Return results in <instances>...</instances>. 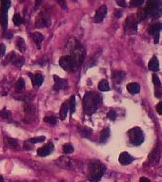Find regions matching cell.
Returning <instances> with one entry per match:
<instances>
[{"label":"cell","instance_id":"6da1fadb","mask_svg":"<svg viewBox=\"0 0 162 182\" xmlns=\"http://www.w3.org/2000/svg\"><path fill=\"white\" fill-rule=\"evenodd\" d=\"M101 102V97L98 94L87 92L83 98V109L86 115H92L97 109V105Z\"/></svg>","mask_w":162,"mask_h":182},{"label":"cell","instance_id":"7a4b0ae2","mask_svg":"<svg viewBox=\"0 0 162 182\" xmlns=\"http://www.w3.org/2000/svg\"><path fill=\"white\" fill-rule=\"evenodd\" d=\"M139 19L144 20L146 18H157L162 14V3L159 1H149L147 6L142 12H138Z\"/></svg>","mask_w":162,"mask_h":182},{"label":"cell","instance_id":"3957f363","mask_svg":"<svg viewBox=\"0 0 162 182\" xmlns=\"http://www.w3.org/2000/svg\"><path fill=\"white\" fill-rule=\"evenodd\" d=\"M104 173H105V166L102 163L98 161L92 162L89 168L88 178L91 182H98L102 178Z\"/></svg>","mask_w":162,"mask_h":182},{"label":"cell","instance_id":"277c9868","mask_svg":"<svg viewBox=\"0 0 162 182\" xmlns=\"http://www.w3.org/2000/svg\"><path fill=\"white\" fill-rule=\"evenodd\" d=\"M12 2L10 0H2L0 3V26L6 31L8 27V15L7 13L11 7Z\"/></svg>","mask_w":162,"mask_h":182},{"label":"cell","instance_id":"5b68a950","mask_svg":"<svg viewBox=\"0 0 162 182\" xmlns=\"http://www.w3.org/2000/svg\"><path fill=\"white\" fill-rule=\"evenodd\" d=\"M128 135L130 142L135 146H139L144 141V134L139 127H134L131 130H129Z\"/></svg>","mask_w":162,"mask_h":182},{"label":"cell","instance_id":"8992f818","mask_svg":"<svg viewBox=\"0 0 162 182\" xmlns=\"http://www.w3.org/2000/svg\"><path fill=\"white\" fill-rule=\"evenodd\" d=\"M137 20L135 15L129 16L125 21V30L128 34H135L137 31Z\"/></svg>","mask_w":162,"mask_h":182},{"label":"cell","instance_id":"52a82bcc","mask_svg":"<svg viewBox=\"0 0 162 182\" xmlns=\"http://www.w3.org/2000/svg\"><path fill=\"white\" fill-rule=\"evenodd\" d=\"M51 17L46 13H40L39 15L36 19V27L37 29H42V28H47L51 26Z\"/></svg>","mask_w":162,"mask_h":182},{"label":"cell","instance_id":"ba28073f","mask_svg":"<svg viewBox=\"0 0 162 182\" xmlns=\"http://www.w3.org/2000/svg\"><path fill=\"white\" fill-rule=\"evenodd\" d=\"M59 65L65 70V71H74L73 70V63L70 55L62 56L59 59Z\"/></svg>","mask_w":162,"mask_h":182},{"label":"cell","instance_id":"9c48e42d","mask_svg":"<svg viewBox=\"0 0 162 182\" xmlns=\"http://www.w3.org/2000/svg\"><path fill=\"white\" fill-rule=\"evenodd\" d=\"M161 29H162V24L161 23L154 24V25H153L149 28V33L154 36V44H157L159 42V34H160Z\"/></svg>","mask_w":162,"mask_h":182},{"label":"cell","instance_id":"30bf717a","mask_svg":"<svg viewBox=\"0 0 162 182\" xmlns=\"http://www.w3.org/2000/svg\"><path fill=\"white\" fill-rule=\"evenodd\" d=\"M54 150V145L50 142L46 145H44V146L40 147L38 150H37V155L39 157H47L49 155H51Z\"/></svg>","mask_w":162,"mask_h":182},{"label":"cell","instance_id":"8fae6325","mask_svg":"<svg viewBox=\"0 0 162 182\" xmlns=\"http://www.w3.org/2000/svg\"><path fill=\"white\" fill-rule=\"evenodd\" d=\"M54 80V86H53V90L54 91H59L61 89H65L68 87V82L65 79H61L58 76L54 75L53 76Z\"/></svg>","mask_w":162,"mask_h":182},{"label":"cell","instance_id":"7c38bea8","mask_svg":"<svg viewBox=\"0 0 162 182\" xmlns=\"http://www.w3.org/2000/svg\"><path fill=\"white\" fill-rule=\"evenodd\" d=\"M106 14H107V7L105 5H103L96 11L95 15H94V22L95 23H100L101 21H103Z\"/></svg>","mask_w":162,"mask_h":182},{"label":"cell","instance_id":"4fadbf2b","mask_svg":"<svg viewBox=\"0 0 162 182\" xmlns=\"http://www.w3.org/2000/svg\"><path fill=\"white\" fill-rule=\"evenodd\" d=\"M118 160H119V163L122 165H129L135 160V159L130 154H128L127 152H123L119 155Z\"/></svg>","mask_w":162,"mask_h":182},{"label":"cell","instance_id":"5bb4252c","mask_svg":"<svg viewBox=\"0 0 162 182\" xmlns=\"http://www.w3.org/2000/svg\"><path fill=\"white\" fill-rule=\"evenodd\" d=\"M30 77L31 79L32 85H34L35 87H40L42 86L43 81H44V77L41 73H36L34 75L30 74Z\"/></svg>","mask_w":162,"mask_h":182},{"label":"cell","instance_id":"9a60e30c","mask_svg":"<svg viewBox=\"0 0 162 182\" xmlns=\"http://www.w3.org/2000/svg\"><path fill=\"white\" fill-rule=\"evenodd\" d=\"M160 154H161V152H160V147L159 146H156L153 151H152V153L150 154V156H149V161H151V162H158V160H159V158H160Z\"/></svg>","mask_w":162,"mask_h":182},{"label":"cell","instance_id":"2e32d148","mask_svg":"<svg viewBox=\"0 0 162 182\" xmlns=\"http://www.w3.org/2000/svg\"><path fill=\"white\" fill-rule=\"evenodd\" d=\"M148 67L152 71H158L159 70V63H158V60H157L156 56H153L152 57V59L149 62Z\"/></svg>","mask_w":162,"mask_h":182},{"label":"cell","instance_id":"e0dca14e","mask_svg":"<svg viewBox=\"0 0 162 182\" xmlns=\"http://www.w3.org/2000/svg\"><path fill=\"white\" fill-rule=\"evenodd\" d=\"M31 37L34 40V42L36 44V46L38 48H40V45L42 43V41L44 40V36L40 33V32H34L31 34Z\"/></svg>","mask_w":162,"mask_h":182},{"label":"cell","instance_id":"ac0fdd59","mask_svg":"<svg viewBox=\"0 0 162 182\" xmlns=\"http://www.w3.org/2000/svg\"><path fill=\"white\" fill-rule=\"evenodd\" d=\"M77 131L83 138H90L92 134V129L86 126H78Z\"/></svg>","mask_w":162,"mask_h":182},{"label":"cell","instance_id":"d6986e66","mask_svg":"<svg viewBox=\"0 0 162 182\" xmlns=\"http://www.w3.org/2000/svg\"><path fill=\"white\" fill-rule=\"evenodd\" d=\"M4 140H5L6 145L9 148H11V149H17L18 148V141L16 139L9 138V137H5Z\"/></svg>","mask_w":162,"mask_h":182},{"label":"cell","instance_id":"ffe728a7","mask_svg":"<svg viewBox=\"0 0 162 182\" xmlns=\"http://www.w3.org/2000/svg\"><path fill=\"white\" fill-rule=\"evenodd\" d=\"M127 89L131 94H137L140 91V86L137 83H131L127 86Z\"/></svg>","mask_w":162,"mask_h":182},{"label":"cell","instance_id":"44dd1931","mask_svg":"<svg viewBox=\"0 0 162 182\" xmlns=\"http://www.w3.org/2000/svg\"><path fill=\"white\" fill-rule=\"evenodd\" d=\"M15 45L16 48L18 49V50L22 53H24L26 51V43L24 41V39L22 37H17L16 41H15Z\"/></svg>","mask_w":162,"mask_h":182},{"label":"cell","instance_id":"7402d4cb","mask_svg":"<svg viewBox=\"0 0 162 182\" xmlns=\"http://www.w3.org/2000/svg\"><path fill=\"white\" fill-rule=\"evenodd\" d=\"M68 110H69V107H68V103L67 102H64L60 108V112H59V117H60V120L64 121L67 117V114H68Z\"/></svg>","mask_w":162,"mask_h":182},{"label":"cell","instance_id":"603a6c76","mask_svg":"<svg viewBox=\"0 0 162 182\" xmlns=\"http://www.w3.org/2000/svg\"><path fill=\"white\" fill-rule=\"evenodd\" d=\"M110 137V128H105L101 131L100 133V137H99V141L100 143H106V141L108 140Z\"/></svg>","mask_w":162,"mask_h":182},{"label":"cell","instance_id":"cb8c5ba5","mask_svg":"<svg viewBox=\"0 0 162 182\" xmlns=\"http://www.w3.org/2000/svg\"><path fill=\"white\" fill-rule=\"evenodd\" d=\"M97 87H98V89L102 92H106V91L110 90V86H109V83L107 80H101Z\"/></svg>","mask_w":162,"mask_h":182},{"label":"cell","instance_id":"d4e9b609","mask_svg":"<svg viewBox=\"0 0 162 182\" xmlns=\"http://www.w3.org/2000/svg\"><path fill=\"white\" fill-rule=\"evenodd\" d=\"M14 65L20 67L23 64H24V58L23 57H20V56H16L15 54H14L13 56V59H12V62Z\"/></svg>","mask_w":162,"mask_h":182},{"label":"cell","instance_id":"484cf974","mask_svg":"<svg viewBox=\"0 0 162 182\" xmlns=\"http://www.w3.org/2000/svg\"><path fill=\"white\" fill-rule=\"evenodd\" d=\"M125 79V73L123 71H117L114 74V81L115 83H120Z\"/></svg>","mask_w":162,"mask_h":182},{"label":"cell","instance_id":"4316f807","mask_svg":"<svg viewBox=\"0 0 162 182\" xmlns=\"http://www.w3.org/2000/svg\"><path fill=\"white\" fill-rule=\"evenodd\" d=\"M69 109H70V113H75V97L72 96L69 100V105H68Z\"/></svg>","mask_w":162,"mask_h":182},{"label":"cell","instance_id":"83f0119b","mask_svg":"<svg viewBox=\"0 0 162 182\" xmlns=\"http://www.w3.org/2000/svg\"><path fill=\"white\" fill-rule=\"evenodd\" d=\"M44 140H45V137L44 136H40V137H36V138H29L27 142L31 143V144H36V143H38V142H43Z\"/></svg>","mask_w":162,"mask_h":182},{"label":"cell","instance_id":"f1b7e54d","mask_svg":"<svg viewBox=\"0 0 162 182\" xmlns=\"http://www.w3.org/2000/svg\"><path fill=\"white\" fill-rule=\"evenodd\" d=\"M63 152L65 154H72L74 152V147L73 145L70 143H66L63 145Z\"/></svg>","mask_w":162,"mask_h":182},{"label":"cell","instance_id":"f546056e","mask_svg":"<svg viewBox=\"0 0 162 182\" xmlns=\"http://www.w3.org/2000/svg\"><path fill=\"white\" fill-rule=\"evenodd\" d=\"M0 117L2 119H6V120H9L12 118V113L10 111H8L6 108L2 109L1 111H0Z\"/></svg>","mask_w":162,"mask_h":182},{"label":"cell","instance_id":"4dcf8cb0","mask_svg":"<svg viewBox=\"0 0 162 182\" xmlns=\"http://www.w3.org/2000/svg\"><path fill=\"white\" fill-rule=\"evenodd\" d=\"M13 21H14V24L15 25V26H20L22 23H23V19H22V17L18 14V13H15L14 15V17H13Z\"/></svg>","mask_w":162,"mask_h":182},{"label":"cell","instance_id":"1f68e13d","mask_svg":"<svg viewBox=\"0 0 162 182\" xmlns=\"http://www.w3.org/2000/svg\"><path fill=\"white\" fill-rule=\"evenodd\" d=\"M44 122H47V123H49V124L54 125V124H56L57 120H56V118L53 117V116H47V117L44 118Z\"/></svg>","mask_w":162,"mask_h":182},{"label":"cell","instance_id":"d6a6232c","mask_svg":"<svg viewBox=\"0 0 162 182\" xmlns=\"http://www.w3.org/2000/svg\"><path fill=\"white\" fill-rule=\"evenodd\" d=\"M16 88H17L18 91H22L25 88V81H24V79H22V78L18 79V81L16 83Z\"/></svg>","mask_w":162,"mask_h":182},{"label":"cell","instance_id":"836d02e7","mask_svg":"<svg viewBox=\"0 0 162 182\" xmlns=\"http://www.w3.org/2000/svg\"><path fill=\"white\" fill-rule=\"evenodd\" d=\"M143 3H144L143 0H133V1L130 2V5L133 7H140L143 5Z\"/></svg>","mask_w":162,"mask_h":182},{"label":"cell","instance_id":"e575fe53","mask_svg":"<svg viewBox=\"0 0 162 182\" xmlns=\"http://www.w3.org/2000/svg\"><path fill=\"white\" fill-rule=\"evenodd\" d=\"M153 83H154V85L155 87H160V86H161L160 80H159V78L157 77V75H155V74L153 75Z\"/></svg>","mask_w":162,"mask_h":182},{"label":"cell","instance_id":"d590c367","mask_svg":"<svg viewBox=\"0 0 162 182\" xmlns=\"http://www.w3.org/2000/svg\"><path fill=\"white\" fill-rule=\"evenodd\" d=\"M116 117H117V115H116V112L115 110H110L107 114V118L112 120V121H115L116 119Z\"/></svg>","mask_w":162,"mask_h":182},{"label":"cell","instance_id":"8d00e7d4","mask_svg":"<svg viewBox=\"0 0 162 182\" xmlns=\"http://www.w3.org/2000/svg\"><path fill=\"white\" fill-rule=\"evenodd\" d=\"M6 52V47L4 44H0V58H3L5 56Z\"/></svg>","mask_w":162,"mask_h":182},{"label":"cell","instance_id":"74e56055","mask_svg":"<svg viewBox=\"0 0 162 182\" xmlns=\"http://www.w3.org/2000/svg\"><path fill=\"white\" fill-rule=\"evenodd\" d=\"M13 37V32L12 31H5L4 33V38L6 39H12Z\"/></svg>","mask_w":162,"mask_h":182},{"label":"cell","instance_id":"f35d334b","mask_svg":"<svg viewBox=\"0 0 162 182\" xmlns=\"http://www.w3.org/2000/svg\"><path fill=\"white\" fill-rule=\"evenodd\" d=\"M156 110H157L158 114L162 115V101H160V102L157 103V105H156Z\"/></svg>","mask_w":162,"mask_h":182},{"label":"cell","instance_id":"ab89813d","mask_svg":"<svg viewBox=\"0 0 162 182\" xmlns=\"http://www.w3.org/2000/svg\"><path fill=\"white\" fill-rule=\"evenodd\" d=\"M116 3L120 7H126L127 6V3L125 1H122V0H118V1H116Z\"/></svg>","mask_w":162,"mask_h":182},{"label":"cell","instance_id":"60d3db41","mask_svg":"<svg viewBox=\"0 0 162 182\" xmlns=\"http://www.w3.org/2000/svg\"><path fill=\"white\" fill-rule=\"evenodd\" d=\"M139 182H151V181L148 178H146V177H141L140 180H139Z\"/></svg>","mask_w":162,"mask_h":182},{"label":"cell","instance_id":"b9f144b4","mask_svg":"<svg viewBox=\"0 0 162 182\" xmlns=\"http://www.w3.org/2000/svg\"><path fill=\"white\" fill-rule=\"evenodd\" d=\"M115 17H116V18L121 17V12H118V11H117V12H115Z\"/></svg>","mask_w":162,"mask_h":182},{"label":"cell","instance_id":"7bdbcfd3","mask_svg":"<svg viewBox=\"0 0 162 182\" xmlns=\"http://www.w3.org/2000/svg\"><path fill=\"white\" fill-rule=\"evenodd\" d=\"M0 182H4V178L1 174H0Z\"/></svg>","mask_w":162,"mask_h":182},{"label":"cell","instance_id":"ee69618b","mask_svg":"<svg viewBox=\"0 0 162 182\" xmlns=\"http://www.w3.org/2000/svg\"><path fill=\"white\" fill-rule=\"evenodd\" d=\"M60 182H66V181H65V180H62V181H60Z\"/></svg>","mask_w":162,"mask_h":182}]
</instances>
